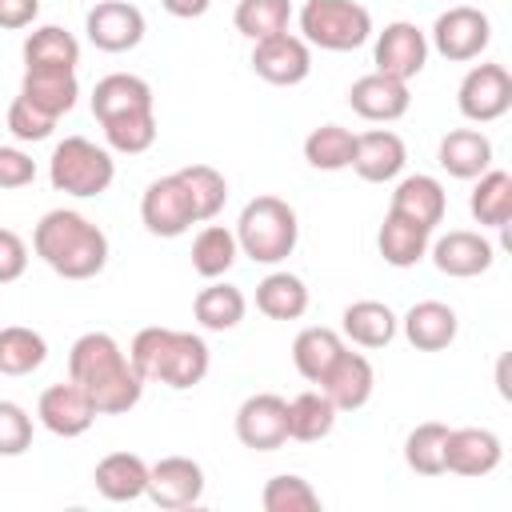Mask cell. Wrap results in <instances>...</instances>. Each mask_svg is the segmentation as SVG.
<instances>
[{
    "label": "cell",
    "instance_id": "6da1fadb",
    "mask_svg": "<svg viewBox=\"0 0 512 512\" xmlns=\"http://www.w3.org/2000/svg\"><path fill=\"white\" fill-rule=\"evenodd\" d=\"M68 380H76L100 416L132 412L144 396V380L136 376L128 352L108 332H84L68 348Z\"/></svg>",
    "mask_w": 512,
    "mask_h": 512
},
{
    "label": "cell",
    "instance_id": "7a4b0ae2",
    "mask_svg": "<svg viewBox=\"0 0 512 512\" xmlns=\"http://www.w3.org/2000/svg\"><path fill=\"white\" fill-rule=\"evenodd\" d=\"M32 252L64 280H92L108 264V236L84 212L52 208L32 228Z\"/></svg>",
    "mask_w": 512,
    "mask_h": 512
},
{
    "label": "cell",
    "instance_id": "3957f363",
    "mask_svg": "<svg viewBox=\"0 0 512 512\" xmlns=\"http://www.w3.org/2000/svg\"><path fill=\"white\" fill-rule=\"evenodd\" d=\"M296 240H300V220L288 200L256 196L240 208V220H236L240 256H248L256 264H280L296 252Z\"/></svg>",
    "mask_w": 512,
    "mask_h": 512
},
{
    "label": "cell",
    "instance_id": "277c9868",
    "mask_svg": "<svg viewBox=\"0 0 512 512\" xmlns=\"http://www.w3.org/2000/svg\"><path fill=\"white\" fill-rule=\"evenodd\" d=\"M48 180L56 192H68V196H100L112 188L116 180V160L108 148L92 144L88 136H64L56 148H52V160H48Z\"/></svg>",
    "mask_w": 512,
    "mask_h": 512
},
{
    "label": "cell",
    "instance_id": "5b68a950",
    "mask_svg": "<svg viewBox=\"0 0 512 512\" xmlns=\"http://www.w3.org/2000/svg\"><path fill=\"white\" fill-rule=\"evenodd\" d=\"M296 20L308 48L324 52H352L372 36V12L360 0H304Z\"/></svg>",
    "mask_w": 512,
    "mask_h": 512
},
{
    "label": "cell",
    "instance_id": "8992f818",
    "mask_svg": "<svg viewBox=\"0 0 512 512\" xmlns=\"http://www.w3.org/2000/svg\"><path fill=\"white\" fill-rule=\"evenodd\" d=\"M488 40H492V20L472 4H456L440 12L428 32V48H436L444 60H456V64L476 60L488 48Z\"/></svg>",
    "mask_w": 512,
    "mask_h": 512
},
{
    "label": "cell",
    "instance_id": "52a82bcc",
    "mask_svg": "<svg viewBox=\"0 0 512 512\" xmlns=\"http://www.w3.org/2000/svg\"><path fill=\"white\" fill-rule=\"evenodd\" d=\"M456 108L472 124H492L512 108V76L504 64H476L456 88Z\"/></svg>",
    "mask_w": 512,
    "mask_h": 512
},
{
    "label": "cell",
    "instance_id": "ba28073f",
    "mask_svg": "<svg viewBox=\"0 0 512 512\" xmlns=\"http://www.w3.org/2000/svg\"><path fill=\"white\" fill-rule=\"evenodd\" d=\"M236 440L252 452H276L288 440V400L256 392L236 408Z\"/></svg>",
    "mask_w": 512,
    "mask_h": 512
},
{
    "label": "cell",
    "instance_id": "9c48e42d",
    "mask_svg": "<svg viewBox=\"0 0 512 512\" xmlns=\"http://www.w3.org/2000/svg\"><path fill=\"white\" fill-rule=\"evenodd\" d=\"M372 64H376V72H384V76L412 80V76H420L424 64H428V36H424L412 20H392V24H384V32H376Z\"/></svg>",
    "mask_w": 512,
    "mask_h": 512
},
{
    "label": "cell",
    "instance_id": "30bf717a",
    "mask_svg": "<svg viewBox=\"0 0 512 512\" xmlns=\"http://www.w3.org/2000/svg\"><path fill=\"white\" fill-rule=\"evenodd\" d=\"M252 72L276 88H292L300 80H308L312 72V48L304 36H292V32H280V36H268V40H256L252 44Z\"/></svg>",
    "mask_w": 512,
    "mask_h": 512
},
{
    "label": "cell",
    "instance_id": "8fae6325",
    "mask_svg": "<svg viewBox=\"0 0 512 512\" xmlns=\"http://www.w3.org/2000/svg\"><path fill=\"white\" fill-rule=\"evenodd\" d=\"M96 404L88 400V392L76 384V380H68V384H48L44 392H40V400H36V420L52 432V436H64V440H72V436H84L92 424H96Z\"/></svg>",
    "mask_w": 512,
    "mask_h": 512
},
{
    "label": "cell",
    "instance_id": "7c38bea8",
    "mask_svg": "<svg viewBox=\"0 0 512 512\" xmlns=\"http://www.w3.org/2000/svg\"><path fill=\"white\" fill-rule=\"evenodd\" d=\"M140 220H144V228L152 236H164V240H176V236H184L196 224L192 204H188L176 172L172 176H160V180H152L144 188V196H140Z\"/></svg>",
    "mask_w": 512,
    "mask_h": 512
},
{
    "label": "cell",
    "instance_id": "4fadbf2b",
    "mask_svg": "<svg viewBox=\"0 0 512 512\" xmlns=\"http://www.w3.org/2000/svg\"><path fill=\"white\" fill-rule=\"evenodd\" d=\"M156 508H192L204 496V468L192 456H164L148 464V492Z\"/></svg>",
    "mask_w": 512,
    "mask_h": 512
},
{
    "label": "cell",
    "instance_id": "5bb4252c",
    "mask_svg": "<svg viewBox=\"0 0 512 512\" xmlns=\"http://www.w3.org/2000/svg\"><path fill=\"white\" fill-rule=\"evenodd\" d=\"M144 12L128 0H100L84 16V32L100 52H128L144 40Z\"/></svg>",
    "mask_w": 512,
    "mask_h": 512
},
{
    "label": "cell",
    "instance_id": "9a60e30c",
    "mask_svg": "<svg viewBox=\"0 0 512 512\" xmlns=\"http://www.w3.org/2000/svg\"><path fill=\"white\" fill-rule=\"evenodd\" d=\"M428 256L432 264L444 272V276H456V280H468V276H480L492 268L496 260V248L484 232H468V228H452L444 236H436L428 244Z\"/></svg>",
    "mask_w": 512,
    "mask_h": 512
},
{
    "label": "cell",
    "instance_id": "2e32d148",
    "mask_svg": "<svg viewBox=\"0 0 512 512\" xmlns=\"http://www.w3.org/2000/svg\"><path fill=\"white\" fill-rule=\"evenodd\" d=\"M348 104H352L356 116H364L372 124H392L412 108V92H408V80H396V76H384V72H368V76L352 80Z\"/></svg>",
    "mask_w": 512,
    "mask_h": 512
},
{
    "label": "cell",
    "instance_id": "e0dca14e",
    "mask_svg": "<svg viewBox=\"0 0 512 512\" xmlns=\"http://www.w3.org/2000/svg\"><path fill=\"white\" fill-rule=\"evenodd\" d=\"M208 364H212V352H208L204 336L172 328V332H168V344H164V356H160V368H156V380H152V384H168V388H176V392L196 388V384L208 376Z\"/></svg>",
    "mask_w": 512,
    "mask_h": 512
},
{
    "label": "cell",
    "instance_id": "ac0fdd59",
    "mask_svg": "<svg viewBox=\"0 0 512 512\" xmlns=\"http://www.w3.org/2000/svg\"><path fill=\"white\" fill-rule=\"evenodd\" d=\"M320 392L336 404V412H360L372 392H376V372H372V360L360 356V352H340L336 364L320 376Z\"/></svg>",
    "mask_w": 512,
    "mask_h": 512
},
{
    "label": "cell",
    "instance_id": "d6986e66",
    "mask_svg": "<svg viewBox=\"0 0 512 512\" xmlns=\"http://www.w3.org/2000/svg\"><path fill=\"white\" fill-rule=\"evenodd\" d=\"M408 164V148L404 140L392 132V128H372V132H360L356 136V148H352V172L368 184H388L404 172Z\"/></svg>",
    "mask_w": 512,
    "mask_h": 512
},
{
    "label": "cell",
    "instance_id": "ffe728a7",
    "mask_svg": "<svg viewBox=\"0 0 512 512\" xmlns=\"http://www.w3.org/2000/svg\"><path fill=\"white\" fill-rule=\"evenodd\" d=\"M504 460V444L488 428H448L444 444V472L456 476H488Z\"/></svg>",
    "mask_w": 512,
    "mask_h": 512
},
{
    "label": "cell",
    "instance_id": "44dd1931",
    "mask_svg": "<svg viewBox=\"0 0 512 512\" xmlns=\"http://www.w3.org/2000/svg\"><path fill=\"white\" fill-rule=\"evenodd\" d=\"M388 212H400L404 220H412V224H420V228L432 232L444 220V212H448V192H444V184L436 176L416 172V176H404L396 184Z\"/></svg>",
    "mask_w": 512,
    "mask_h": 512
},
{
    "label": "cell",
    "instance_id": "7402d4cb",
    "mask_svg": "<svg viewBox=\"0 0 512 512\" xmlns=\"http://www.w3.org/2000/svg\"><path fill=\"white\" fill-rule=\"evenodd\" d=\"M400 328H404V336H408L412 348H420V352H444L456 340L460 320H456V308L452 304H444V300H420V304H412L404 312Z\"/></svg>",
    "mask_w": 512,
    "mask_h": 512
},
{
    "label": "cell",
    "instance_id": "603a6c76",
    "mask_svg": "<svg viewBox=\"0 0 512 512\" xmlns=\"http://www.w3.org/2000/svg\"><path fill=\"white\" fill-rule=\"evenodd\" d=\"M156 108L148 80L132 76V72H108L104 80H96L92 88V116L104 124L112 116H128V112H148Z\"/></svg>",
    "mask_w": 512,
    "mask_h": 512
},
{
    "label": "cell",
    "instance_id": "cb8c5ba5",
    "mask_svg": "<svg viewBox=\"0 0 512 512\" xmlns=\"http://www.w3.org/2000/svg\"><path fill=\"white\" fill-rule=\"evenodd\" d=\"M436 160L448 176L456 180H476L480 172L492 168V140L480 132V128H452L440 148H436Z\"/></svg>",
    "mask_w": 512,
    "mask_h": 512
},
{
    "label": "cell",
    "instance_id": "d4e9b609",
    "mask_svg": "<svg viewBox=\"0 0 512 512\" xmlns=\"http://www.w3.org/2000/svg\"><path fill=\"white\" fill-rule=\"evenodd\" d=\"M20 96L28 104H36L40 112H48V116L60 120L64 112L76 108L80 84H76V72H68V68H24Z\"/></svg>",
    "mask_w": 512,
    "mask_h": 512
},
{
    "label": "cell",
    "instance_id": "484cf974",
    "mask_svg": "<svg viewBox=\"0 0 512 512\" xmlns=\"http://www.w3.org/2000/svg\"><path fill=\"white\" fill-rule=\"evenodd\" d=\"M96 492L112 504H128V500H140L148 492V464L136 456V452H108L96 472Z\"/></svg>",
    "mask_w": 512,
    "mask_h": 512
},
{
    "label": "cell",
    "instance_id": "4316f807",
    "mask_svg": "<svg viewBox=\"0 0 512 512\" xmlns=\"http://www.w3.org/2000/svg\"><path fill=\"white\" fill-rule=\"evenodd\" d=\"M400 328V316L380 300H356L340 316V336H348L360 348H388Z\"/></svg>",
    "mask_w": 512,
    "mask_h": 512
},
{
    "label": "cell",
    "instance_id": "83f0119b",
    "mask_svg": "<svg viewBox=\"0 0 512 512\" xmlns=\"http://www.w3.org/2000/svg\"><path fill=\"white\" fill-rule=\"evenodd\" d=\"M428 244H432V232L404 220L400 212H384V224L376 232V248L384 256V264L392 268H412L428 256Z\"/></svg>",
    "mask_w": 512,
    "mask_h": 512
},
{
    "label": "cell",
    "instance_id": "f1b7e54d",
    "mask_svg": "<svg viewBox=\"0 0 512 512\" xmlns=\"http://www.w3.org/2000/svg\"><path fill=\"white\" fill-rule=\"evenodd\" d=\"M244 312H248V300H244V292H240L236 284H228V280H212V284L200 288L196 300H192V316H196V324H200L204 332H232V328L244 320Z\"/></svg>",
    "mask_w": 512,
    "mask_h": 512
},
{
    "label": "cell",
    "instance_id": "f546056e",
    "mask_svg": "<svg viewBox=\"0 0 512 512\" xmlns=\"http://www.w3.org/2000/svg\"><path fill=\"white\" fill-rule=\"evenodd\" d=\"M340 352H344V336L336 328H324V324L300 328L292 340V364L308 384H320V376L336 364Z\"/></svg>",
    "mask_w": 512,
    "mask_h": 512
},
{
    "label": "cell",
    "instance_id": "4dcf8cb0",
    "mask_svg": "<svg viewBox=\"0 0 512 512\" xmlns=\"http://www.w3.org/2000/svg\"><path fill=\"white\" fill-rule=\"evenodd\" d=\"M80 64V40L60 24H40L24 40V68H68Z\"/></svg>",
    "mask_w": 512,
    "mask_h": 512
},
{
    "label": "cell",
    "instance_id": "1f68e13d",
    "mask_svg": "<svg viewBox=\"0 0 512 512\" xmlns=\"http://www.w3.org/2000/svg\"><path fill=\"white\" fill-rule=\"evenodd\" d=\"M468 212L480 228H504L512 220V176L504 168H488L476 176L468 196Z\"/></svg>",
    "mask_w": 512,
    "mask_h": 512
},
{
    "label": "cell",
    "instance_id": "d6a6232c",
    "mask_svg": "<svg viewBox=\"0 0 512 512\" xmlns=\"http://www.w3.org/2000/svg\"><path fill=\"white\" fill-rule=\"evenodd\" d=\"M256 308L268 320H300L308 312V284L296 272H268L256 284Z\"/></svg>",
    "mask_w": 512,
    "mask_h": 512
},
{
    "label": "cell",
    "instance_id": "836d02e7",
    "mask_svg": "<svg viewBox=\"0 0 512 512\" xmlns=\"http://www.w3.org/2000/svg\"><path fill=\"white\" fill-rule=\"evenodd\" d=\"M336 416H340L336 404L320 388H308L288 400V440H300V444L324 440L336 428Z\"/></svg>",
    "mask_w": 512,
    "mask_h": 512
},
{
    "label": "cell",
    "instance_id": "e575fe53",
    "mask_svg": "<svg viewBox=\"0 0 512 512\" xmlns=\"http://www.w3.org/2000/svg\"><path fill=\"white\" fill-rule=\"evenodd\" d=\"M176 180H180V188H184V196H188V204H192L196 224L212 220V216L224 208V200H228V180H224V172H216L212 164H188V168L176 172Z\"/></svg>",
    "mask_w": 512,
    "mask_h": 512
},
{
    "label": "cell",
    "instance_id": "d590c367",
    "mask_svg": "<svg viewBox=\"0 0 512 512\" xmlns=\"http://www.w3.org/2000/svg\"><path fill=\"white\" fill-rule=\"evenodd\" d=\"M240 256V244H236V232L224 228V224H204L192 240V268L196 276L204 280H220Z\"/></svg>",
    "mask_w": 512,
    "mask_h": 512
},
{
    "label": "cell",
    "instance_id": "8d00e7d4",
    "mask_svg": "<svg viewBox=\"0 0 512 512\" xmlns=\"http://www.w3.org/2000/svg\"><path fill=\"white\" fill-rule=\"evenodd\" d=\"M48 360V340L36 328H0V376H28Z\"/></svg>",
    "mask_w": 512,
    "mask_h": 512
},
{
    "label": "cell",
    "instance_id": "74e56055",
    "mask_svg": "<svg viewBox=\"0 0 512 512\" xmlns=\"http://www.w3.org/2000/svg\"><path fill=\"white\" fill-rule=\"evenodd\" d=\"M352 148H356V136L340 124H320L304 136V160L316 168V172H340L352 164Z\"/></svg>",
    "mask_w": 512,
    "mask_h": 512
},
{
    "label": "cell",
    "instance_id": "f35d334b",
    "mask_svg": "<svg viewBox=\"0 0 512 512\" xmlns=\"http://www.w3.org/2000/svg\"><path fill=\"white\" fill-rule=\"evenodd\" d=\"M444 444H448V424L424 420L404 440V464L416 476H444Z\"/></svg>",
    "mask_w": 512,
    "mask_h": 512
},
{
    "label": "cell",
    "instance_id": "ab89813d",
    "mask_svg": "<svg viewBox=\"0 0 512 512\" xmlns=\"http://www.w3.org/2000/svg\"><path fill=\"white\" fill-rule=\"evenodd\" d=\"M288 20H292V4L288 0H240L236 12H232L236 32L248 36L252 44L288 32Z\"/></svg>",
    "mask_w": 512,
    "mask_h": 512
},
{
    "label": "cell",
    "instance_id": "60d3db41",
    "mask_svg": "<svg viewBox=\"0 0 512 512\" xmlns=\"http://www.w3.org/2000/svg\"><path fill=\"white\" fill-rule=\"evenodd\" d=\"M104 128V140L112 152H124V156H140L156 144V108L148 112H128V116H112L100 124Z\"/></svg>",
    "mask_w": 512,
    "mask_h": 512
},
{
    "label": "cell",
    "instance_id": "b9f144b4",
    "mask_svg": "<svg viewBox=\"0 0 512 512\" xmlns=\"http://www.w3.org/2000/svg\"><path fill=\"white\" fill-rule=\"evenodd\" d=\"M260 504H264V512H316L320 508V492L304 476L280 472V476H272L264 484Z\"/></svg>",
    "mask_w": 512,
    "mask_h": 512
},
{
    "label": "cell",
    "instance_id": "7bdbcfd3",
    "mask_svg": "<svg viewBox=\"0 0 512 512\" xmlns=\"http://www.w3.org/2000/svg\"><path fill=\"white\" fill-rule=\"evenodd\" d=\"M52 128H56V116L40 112V108H36V104H28L24 96H16V100L8 104V132H12L16 140L36 144V140H48V136H52Z\"/></svg>",
    "mask_w": 512,
    "mask_h": 512
},
{
    "label": "cell",
    "instance_id": "ee69618b",
    "mask_svg": "<svg viewBox=\"0 0 512 512\" xmlns=\"http://www.w3.org/2000/svg\"><path fill=\"white\" fill-rule=\"evenodd\" d=\"M168 332H172V328H160V324H152V328H140V332L132 336L128 360H132V368H136V376H140L144 384H148V380H156V368H160V356H164Z\"/></svg>",
    "mask_w": 512,
    "mask_h": 512
},
{
    "label": "cell",
    "instance_id": "f6af8a7d",
    "mask_svg": "<svg viewBox=\"0 0 512 512\" xmlns=\"http://www.w3.org/2000/svg\"><path fill=\"white\" fill-rule=\"evenodd\" d=\"M32 448V416L16 400H0V456H24Z\"/></svg>",
    "mask_w": 512,
    "mask_h": 512
},
{
    "label": "cell",
    "instance_id": "bcb514c9",
    "mask_svg": "<svg viewBox=\"0 0 512 512\" xmlns=\"http://www.w3.org/2000/svg\"><path fill=\"white\" fill-rule=\"evenodd\" d=\"M36 180V160L24 148L0 144V188H28Z\"/></svg>",
    "mask_w": 512,
    "mask_h": 512
},
{
    "label": "cell",
    "instance_id": "7dc6e473",
    "mask_svg": "<svg viewBox=\"0 0 512 512\" xmlns=\"http://www.w3.org/2000/svg\"><path fill=\"white\" fill-rule=\"evenodd\" d=\"M28 268V244L20 232L12 228H0V284H12L20 280Z\"/></svg>",
    "mask_w": 512,
    "mask_h": 512
},
{
    "label": "cell",
    "instance_id": "c3c4849f",
    "mask_svg": "<svg viewBox=\"0 0 512 512\" xmlns=\"http://www.w3.org/2000/svg\"><path fill=\"white\" fill-rule=\"evenodd\" d=\"M40 16V0H0V28L16 32Z\"/></svg>",
    "mask_w": 512,
    "mask_h": 512
},
{
    "label": "cell",
    "instance_id": "681fc988",
    "mask_svg": "<svg viewBox=\"0 0 512 512\" xmlns=\"http://www.w3.org/2000/svg\"><path fill=\"white\" fill-rule=\"evenodd\" d=\"M160 8L168 16H176V20H196V16H204L212 8V0H160Z\"/></svg>",
    "mask_w": 512,
    "mask_h": 512
}]
</instances>
